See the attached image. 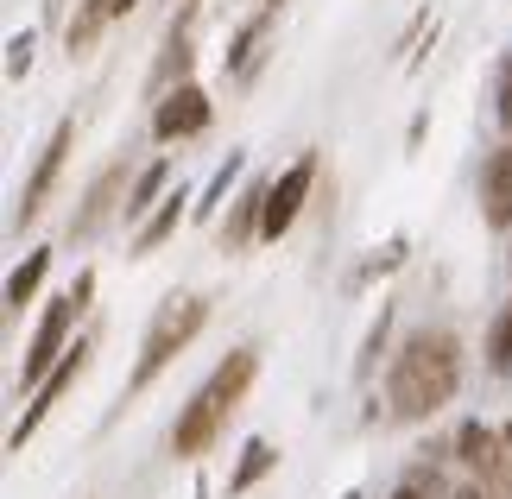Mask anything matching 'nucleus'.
Masks as SVG:
<instances>
[{
	"instance_id": "nucleus-23",
	"label": "nucleus",
	"mask_w": 512,
	"mask_h": 499,
	"mask_svg": "<svg viewBox=\"0 0 512 499\" xmlns=\"http://www.w3.org/2000/svg\"><path fill=\"white\" fill-rule=\"evenodd\" d=\"M392 499H424V493H418V487H399V493H392Z\"/></svg>"
},
{
	"instance_id": "nucleus-17",
	"label": "nucleus",
	"mask_w": 512,
	"mask_h": 499,
	"mask_svg": "<svg viewBox=\"0 0 512 499\" xmlns=\"http://www.w3.org/2000/svg\"><path fill=\"white\" fill-rule=\"evenodd\" d=\"M487 367L512 373V297H506V310L494 316V329H487Z\"/></svg>"
},
{
	"instance_id": "nucleus-12",
	"label": "nucleus",
	"mask_w": 512,
	"mask_h": 499,
	"mask_svg": "<svg viewBox=\"0 0 512 499\" xmlns=\"http://www.w3.org/2000/svg\"><path fill=\"white\" fill-rule=\"evenodd\" d=\"M184 203H190V196H184V190H171L165 203H159V209H152L146 222H140V234H133V253H152L159 241H171L177 222H184Z\"/></svg>"
},
{
	"instance_id": "nucleus-3",
	"label": "nucleus",
	"mask_w": 512,
	"mask_h": 499,
	"mask_svg": "<svg viewBox=\"0 0 512 499\" xmlns=\"http://www.w3.org/2000/svg\"><path fill=\"white\" fill-rule=\"evenodd\" d=\"M209 323V304L203 297H171V304L159 310V323H152V335H146V348H140V367H133V392L140 386H152L177 354H184L190 342H196V329Z\"/></svg>"
},
{
	"instance_id": "nucleus-9",
	"label": "nucleus",
	"mask_w": 512,
	"mask_h": 499,
	"mask_svg": "<svg viewBox=\"0 0 512 499\" xmlns=\"http://www.w3.org/2000/svg\"><path fill=\"white\" fill-rule=\"evenodd\" d=\"M481 215L487 228H512V146L487 152L481 165Z\"/></svg>"
},
{
	"instance_id": "nucleus-11",
	"label": "nucleus",
	"mask_w": 512,
	"mask_h": 499,
	"mask_svg": "<svg viewBox=\"0 0 512 499\" xmlns=\"http://www.w3.org/2000/svg\"><path fill=\"white\" fill-rule=\"evenodd\" d=\"M266 190H272V184H247L241 203L228 209V222H222V241H228V247L260 241V228H266Z\"/></svg>"
},
{
	"instance_id": "nucleus-1",
	"label": "nucleus",
	"mask_w": 512,
	"mask_h": 499,
	"mask_svg": "<svg viewBox=\"0 0 512 499\" xmlns=\"http://www.w3.org/2000/svg\"><path fill=\"white\" fill-rule=\"evenodd\" d=\"M456 386H462V342L443 329H418L392 354L386 405H392V417H437L456 398Z\"/></svg>"
},
{
	"instance_id": "nucleus-18",
	"label": "nucleus",
	"mask_w": 512,
	"mask_h": 499,
	"mask_svg": "<svg viewBox=\"0 0 512 499\" xmlns=\"http://www.w3.org/2000/svg\"><path fill=\"white\" fill-rule=\"evenodd\" d=\"M266 32H272V13H260L253 26H241V38H234V51H228V64H234V70H253V57H260Z\"/></svg>"
},
{
	"instance_id": "nucleus-16",
	"label": "nucleus",
	"mask_w": 512,
	"mask_h": 499,
	"mask_svg": "<svg viewBox=\"0 0 512 499\" xmlns=\"http://www.w3.org/2000/svg\"><path fill=\"white\" fill-rule=\"evenodd\" d=\"M272 462H279V449H272V443H247L241 449V468H234V481H228V493H247L260 474H272Z\"/></svg>"
},
{
	"instance_id": "nucleus-15",
	"label": "nucleus",
	"mask_w": 512,
	"mask_h": 499,
	"mask_svg": "<svg viewBox=\"0 0 512 499\" xmlns=\"http://www.w3.org/2000/svg\"><path fill=\"white\" fill-rule=\"evenodd\" d=\"M165 184H171V165L159 158V165H146L140 177H133V190H127V215H146L152 203H165Z\"/></svg>"
},
{
	"instance_id": "nucleus-22",
	"label": "nucleus",
	"mask_w": 512,
	"mask_h": 499,
	"mask_svg": "<svg viewBox=\"0 0 512 499\" xmlns=\"http://www.w3.org/2000/svg\"><path fill=\"white\" fill-rule=\"evenodd\" d=\"M456 499H494V493H487V487H462Z\"/></svg>"
},
{
	"instance_id": "nucleus-19",
	"label": "nucleus",
	"mask_w": 512,
	"mask_h": 499,
	"mask_svg": "<svg viewBox=\"0 0 512 499\" xmlns=\"http://www.w3.org/2000/svg\"><path fill=\"white\" fill-rule=\"evenodd\" d=\"M494 102H500V127L512 133V57H506L500 76H494Z\"/></svg>"
},
{
	"instance_id": "nucleus-25",
	"label": "nucleus",
	"mask_w": 512,
	"mask_h": 499,
	"mask_svg": "<svg viewBox=\"0 0 512 499\" xmlns=\"http://www.w3.org/2000/svg\"><path fill=\"white\" fill-rule=\"evenodd\" d=\"M500 436H506V449H512V424H506V430H500Z\"/></svg>"
},
{
	"instance_id": "nucleus-13",
	"label": "nucleus",
	"mask_w": 512,
	"mask_h": 499,
	"mask_svg": "<svg viewBox=\"0 0 512 499\" xmlns=\"http://www.w3.org/2000/svg\"><path fill=\"white\" fill-rule=\"evenodd\" d=\"M108 19H114V0H83V7H76V19H70V32H64V38H70V57L89 51L95 38H102Z\"/></svg>"
},
{
	"instance_id": "nucleus-8",
	"label": "nucleus",
	"mask_w": 512,
	"mask_h": 499,
	"mask_svg": "<svg viewBox=\"0 0 512 499\" xmlns=\"http://www.w3.org/2000/svg\"><path fill=\"white\" fill-rule=\"evenodd\" d=\"M203 127H209V95L196 83H177V89L159 95V114H152V133L159 139H190Z\"/></svg>"
},
{
	"instance_id": "nucleus-10",
	"label": "nucleus",
	"mask_w": 512,
	"mask_h": 499,
	"mask_svg": "<svg viewBox=\"0 0 512 499\" xmlns=\"http://www.w3.org/2000/svg\"><path fill=\"white\" fill-rule=\"evenodd\" d=\"M121 190H127V165H108L102 177H95V190L83 196V215L70 222V234H76V241H89V234L102 228L114 209H127V203H121Z\"/></svg>"
},
{
	"instance_id": "nucleus-14",
	"label": "nucleus",
	"mask_w": 512,
	"mask_h": 499,
	"mask_svg": "<svg viewBox=\"0 0 512 499\" xmlns=\"http://www.w3.org/2000/svg\"><path fill=\"white\" fill-rule=\"evenodd\" d=\"M45 272H51V253H32L26 266H19V272L7 278V310H13V316H19V310L32 304V291L45 285Z\"/></svg>"
},
{
	"instance_id": "nucleus-7",
	"label": "nucleus",
	"mask_w": 512,
	"mask_h": 499,
	"mask_svg": "<svg viewBox=\"0 0 512 499\" xmlns=\"http://www.w3.org/2000/svg\"><path fill=\"white\" fill-rule=\"evenodd\" d=\"M83 367H89V342H76V348L64 354V361L51 367V379H45V386H38V398H32V411H26V417H19V424H13V449H26V436H32L38 424H45V411H51L57 398H64V392L76 386V379H83Z\"/></svg>"
},
{
	"instance_id": "nucleus-20",
	"label": "nucleus",
	"mask_w": 512,
	"mask_h": 499,
	"mask_svg": "<svg viewBox=\"0 0 512 499\" xmlns=\"http://www.w3.org/2000/svg\"><path fill=\"white\" fill-rule=\"evenodd\" d=\"M184 70H190V51H184V45H171V57H165V64H159V76H152V83L165 89L171 76H184Z\"/></svg>"
},
{
	"instance_id": "nucleus-5",
	"label": "nucleus",
	"mask_w": 512,
	"mask_h": 499,
	"mask_svg": "<svg viewBox=\"0 0 512 499\" xmlns=\"http://www.w3.org/2000/svg\"><path fill=\"white\" fill-rule=\"evenodd\" d=\"M310 190H317V152H304V158H298V165H291L285 177H272L260 241H279V234H291V222H298L304 203H310Z\"/></svg>"
},
{
	"instance_id": "nucleus-24",
	"label": "nucleus",
	"mask_w": 512,
	"mask_h": 499,
	"mask_svg": "<svg viewBox=\"0 0 512 499\" xmlns=\"http://www.w3.org/2000/svg\"><path fill=\"white\" fill-rule=\"evenodd\" d=\"M127 7H140V0H114V13H127Z\"/></svg>"
},
{
	"instance_id": "nucleus-4",
	"label": "nucleus",
	"mask_w": 512,
	"mask_h": 499,
	"mask_svg": "<svg viewBox=\"0 0 512 499\" xmlns=\"http://www.w3.org/2000/svg\"><path fill=\"white\" fill-rule=\"evenodd\" d=\"M89 291H95V278L83 272V278H76V285H70V291H64V297H57V304L45 310V323H38V329H32V342H26V373H19V386H45L51 367L70 354L64 342H70L76 316H83V304H89Z\"/></svg>"
},
{
	"instance_id": "nucleus-2",
	"label": "nucleus",
	"mask_w": 512,
	"mask_h": 499,
	"mask_svg": "<svg viewBox=\"0 0 512 499\" xmlns=\"http://www.w3.org/2000/svg\"><path fill=\"white\" fill-rule=\"evenodd\" d=\"M253 373H260V354H253V348H234L228 361L203 379V392L184 405V417H177V430H171V455H184V462H190V455H203L215 436H222V424L234 417V405L247 398Z\"/></svg>"
},
{
	"instance_id": "nucleus-6",
	"label": "nucleus",
	"mask_w": 512,
	"mask_h": 499,
	"mask_svg": "<svg viewBox=\"0 0 512 499\" xmlns=\"http://www.w3.org/2000/svg\"><path fill=\"white\" fill-rule=\"evenodd\" d=\"M70 146H76V127L64 121L51 133V146L38 152V171L26 177V190H19V209H13V222L26 228V222H38L45 215V203H51V190H57V177H64V158H70Z\"/></svg>"
},
{
	"instance_id": "nucleus-21",
	"label": "nucleus",
	"mask_w": 512,
	"mask_h": 499,
	"mask_svg": "<svg viewBox=\"0 0 512 499\" xmlns=\"http://www.w3.org/2000/svg\"><path fill=\"white\" fill-rule=\"evenodd\" d=\"M26 64H32V38H13V64H7V70L19 76V70H26Z\"/></svg>"
}]
</instances>
